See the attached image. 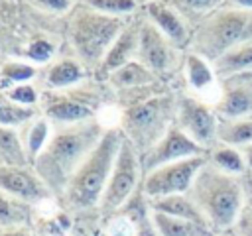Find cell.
<instances>
[{"label": "cell", "mask_w": 252, "mask_h": 236, "mask_svg": "<svg viewBox=\"0 0 252 236\" xmlns=\"http://www.w3.org/2000/svg\"><path fill=\"white\" fill-rule=\"evenodd\" d=\"M104 134L102 124L96 118L57 128L43 151L32 163L35 173L51 191L53 199H59L87 155L96 148Z\"/></svg>", "instance_id": "obj_1"}, {"label": "cell", "mask_w": 252, "mask_h": 236, "mask_svg": "<svg viewBox=\"0 0 252 236\" xmlns=\"http://www.w3.org/2000/svg\"><path fill=\"white\" fill-rule=\"evenodd\" d=\"M122 142H124V134L120 128L104 130L96 148L79 165V169L67 183L63 195L59 197V203L63 208L71 212L98 210L100 199L104 195L106 183L114 169V161Z\"/></svg>", "instance_id": "obj_2"}, {"label": "cell", "mask_w": 252, "mask_h": 236, "mask_svg": "<svg viewBox=\"0 0 252 236\" xmlns=\"http://www.w3.org/2000/svg\"><path fill=\"white\" fill-rule=\"evenodd\" d=\"M248 177V175H246ZM246 177H234L219 171L209 161L197 173L189 197L203 212L213 234L234 226L246 205Z\"/></svg>", "instance_id": "obj_3"}, {"label": "cell", "mask_w": 252, "mask_h": 236, "mask_svg": "<svg viewBox=\"0 0 252 236\" xmlns=\"http://www.w3.org/2000/svg\"><path fill=\"white\" fill-rule=\"evenodd\" d=\"M252 41V10L222 6L205 20H201L191 33L187 51L201 55L215 63L226 51Z\"/></svg>", "instance_id": "obj_4"}, {"label": "cell", "mask_w": 252, "mask_h": 236, "mask_svg": "<svg viewBox=\"0 0 252 236\" xmlns=\"http://www.w3.org/2000/svg\"><path fill=\"white\" fill-rule=\"evenodd\" d=\"M175 114L177 94L159 92L128 104L120 114L118 128L142 157L175 124Z\"/></svg>", "instance_id": "obj_5"}, {"label": "cell", "mask_w": 252, "mask_h": 236, "mask_svg": "<svg viewBox=\"0 0 252 236\" xmlns=\"http://www.w3.org/2000/svg\"><path fill=\"white\" fill-rule=\"evenodd\" d=\"M122 30V18L106 16L87 6L75 12L69 26V41L85 67L98 69Z\"/></svg>", "instance_id": "obj_6"}, {"label": "cell", "mask_w": 252, "mask_h": 236, "mask_svg": "<svg viewBox=\"0 0 252 236\" xmlns=\"http://www.w3.org/2000/svg\"><path fill=\"white\" fill-rule=\"evenodd\" d=\"M144 169H142V157L138 149L124 138L120 151L114 161V169L110 173V179L106 183L104 195L98 205L100 214H116L128 199L142 187Z\"/></svg>", "instance_id": "obj_7"}, {"label": "cell", "mask_w": 252, "mask_h": 236, "mask_svg": "<svg viewBox=\"0 0 252 236\" xmlns=\"http://www.w3.org/2000/svg\"><path fill=\"white\" fill-rule=\"evenodd\" d=\"M175 126L181 128L205 151L219 142V114L215 112V106L193 96L191 92L177 94Z\"/></svg>", "instance_id": "obj_8"}, {"label": "cell", "mask_w": 252, "mask_h": 236, "mask_svg": "<svg viewBox=\"0 0 252 236\" xmlns=\"http://www.w3.org/2000/svg\"><path fill=\"white\" fill-rule=\"evenodd\" d=\"M207 163V155H195L181 161L159 165L148 173H144L142 179V191L148 199H159L167 195H181L189 193L197 173Z\"/></svg>", "instance_id": "obj_9"}, {"label": "cell", "mask_w": 252, "mask_h": 236, "mask_svg": "<svg viewBox=\"0 0 252 236\" xmlns=\"http://www.w3.org/2000/svg\"><path fill=\"white\" fill-rule=\"evenodd\" d=\"M183 55L152 22H140V39H138V61L144 63L158 79L171 75L179 65H183Z\"/></svg>", "instance_id": "obj_10"}, {"label": "cell", "mask_w": 252, "mask_h": 236, "mask_svg": "<svg viewBox=\"0 0 252 236\" xmlns=\"http://www.w3.org/2000/svg\"><path fill=\"white\" fill-rule=\"evenodd\" d=\"M195 155H207V151L199 144H195L181 128H177L173 124L167 130V134L148 153L142 155V169H144V173H148L159 165L181 161V159L195 157Z\"/></svg>", "instance_id": "obj_11"}, {"label": "cell", "mask_w": 252, "mask_h": 236, "mask_svg": "<svg viewBox=\"0 0 252 236\" xmlns=\"http://www.w3.org/2000/svg\"><path fill=\"white\" fill-rule=\"evenodd\" d=\"M0 189L30 205H37L47 199H53L51 191L47 189V185L41 181V177L35 173L32 165L18 167V165L0 163Z\"/></svg>", "instance_id": "obj_12"}, {"label": "cell", "mask_w": 252, "mask_h": 236, "mask_svg": "<svg viewBox=\"0 0 252 236\" xmlns=\"http://www.w3.org/2000/svg\"><path fill=\"white\" fill-rule=\"evenodd\" d=\"M215 112L219 118H252V73L220 81Z\"/></svg>", "instance_id": "obj_13"}, {"label": "cell", "mask_w": 252, "mask_h": 236, "mask_svg": "<svg viewBox=\"0 0 252 236\" xmlns=\"http://www.w3.org/2000/svg\"><path fill=\"white\" fill-rule=\"evenodd\" d=\"M144 14L146 20L152 22L175 47H179L181 51L189 49L193 28L167 0L144 2Z\"/></svg>", "instance_id": "obj_14"}, {"label": "cell", "mask_w": 252, "mask_h": 236, "mask_svg": "<svg viewBox=\"0 0 252 236\" xmlns=\"http://www.w3.org/2000/svg\"><path fill=\"white\" fill-rule=\"evenodd\" d=\"M181 69H183V77L189 92L215 106L220 92V79L217 77L213 63L193 51H185Z\"/></svg>", "instance_id": "obj_15"}, {"label": "cell", "mask_w": 252, "mask_h": 236, "mask_svg": "<svg viewBox=\"0 0 252 236\" xmlns=\"http://www.w3.org/2000/svg\"><path fill=\"white\" fill-rule=\"evenodd\" d=\"M43 112L51 122H57L61 126L79 124L94 118L93 100L79 94H61V92L45 94Z\"/></svg>", "instance_id": "obj_16"}, {"label": "cell", "mask_w": 252, "mask_h": 236, "mask_svg": "<svg viewBox=\"0 0 252 236\" xmlns=\"http://www.w3.org/2000/svg\"><path fill=\"white\" fill-rule=\"evenodd\" d=\"M138 39H140V22L126 26L112 43V47L108 49V53L104 55L98 71L102 75H110L122 65L138 59Z\"/></svg>", "instance_id": "obj_17"}, {"label": "cell", "mask_w": 252, "mask_h": 236, "mask_svg": "<svg viewBox=\"0 0 252 236\" xmlns=\"http://www.w3.org/2000/svg\"><path fill=\"white\" fill-rule=\"evenodd\" d=\"M150 205L158 212H165V214H171V216H177V218H185V220H191V222H197V224H203V226L209 228L203 212L199 210V206L195 205V201L187 193L167 195V197H159V199H150Z\"/></svg>", "instance_id": "obj_18"}, {"label": "cell", "mask_w": 252, "mask_h": 236, "mask_svg": "<svg viewBox=\"0 0 252 236\" xmlns=\"http://www.w3.org/2000/svg\"><path fill=\"white\" fill-rule=\"evenodd\" d=\"M207 161L213 167H217L219 171L228 173V175H234V177H246V175H250L248 173V167H246V161H244L242 149H236V148L226 146V144H220V142H217L207 151Z\"/></svg>", "instance_id": "obj_19"}, {"label": "cell", "mask_w": 252, "mask_h": 236, "mask_svg": "<svg viewBox=\"0 0 252 236\" xmlns=\"http://www.w3.org/2000/svg\"><path fill=\"white\" fill-rule=\"evenodd\" d=\"M108 83L116 88H146L158 83V77L138 59L122 65L114 73L108 75Z\"/></svg>", "instance_id": "obj_20"}, {"label": "cell", "mask_w": 252, "mask_h": 236, "mask_svg": "<svg viewBox=\"0 0 252 236\" xmlns=\"http://www.w3.org/2000/svg\"><path fill=\"white\" fill-rule=\"evenodd\" d=\"M213 69L220 81L234 77V75L252 73V41L238 45V47L226 51L224 55H220L213 63Z\"/></svg>", "instance_id": "obj_21"}, {"label": "cell", "mask_w": 252, "mask_h": 236, "mask_svg": "<svg viewBox=\"0 0 252 236\" xmlns=\"http://www.w3.org/2000/svg\"><path fill=\"white\" fill-rule=\"evenodd\" d=\"M152 216H154V226H156L158 236H215L203 224L177 218L165 212H158L154 208H152Z\"/></svg>", "instance_id": "obj_22"}, {"label": "cell", "mask_w": 252, "mask_h": 236, "mask_svg": "<svg viewBox=\"0 0 252 236\" xmlns=\"http://www.w3.org/2000/svg\"><path fill=\"white\" fill-rule=\"evenodd\" d=\"M33 214V205L20 201L0 189V230L30 226Z\"/></svg>", "instance_id": "obj_23"}, {"label": "cell", "mask_w": 252, "mask_h": 236, "mask_svg": "<svg viewBox=\"0 0 252 236\" xmlns=\"http://www.w3.org/2000/svg\"><path fill=\"white\" fill-rule=\"evenodd\" d=\"M219 142L244 149L252 144V118H219Z\"/></svg>", "instance_id": "obj_24"}, {"label": "cell", "mask_w": 252, "mask_h": 236, "mask_svg": "<svg viewBox=\"0 0 252 236\" xmlns=\"http://www.w3.org/2000/svg\"><path fill=\"white\" fill-rule=\"evenodd\" d=\"M49 138H51L49 118H47V116H35V118L30 122L28 130H26V134H24V138H22L30 165H32V163L37 159V155L43 151V148L47 146Z\"/></svg>", "instance_id": "obj_25"}, {"label": "cell", "mask_w": 252, "mask_h": 236, "mask_svg": "<svg viewBox=\"0 0 252 236\" xmlns=\"http://www.w3.org/2000/svg\"><path fill=\"white\" fill-rule=\"evenodd\" d=\"M0 163L2 165H18V167L30 165L22 136L18 134L16 128L0 126Z\"/></svg>", "instance_id": "obj_26"}, {"label": "cell", "mask_w": 252, "mask_h": 236, "mask_svg": "<svg viewBox=\"0 0 252 236\" xmlns=\"http://www.w3.org/2000/svg\"><path fill=\"white\" fill-rule=\"evenodd\" d=\"M83 67L85 65L79 63V61H75V59H61V61H57L49 69L45 81H47L49 87L63 90V88L73 87L79 81H83V77H85V69Z\"/></svg>", "instance_id": "obj_27"}, {"label": "cell", "mask_w": 252, "mask_h": 236, "mask_svg": "<svg viewBox=\"0 0 252 236\" xmlns=\"http://www.w3.org/2000/svg\"><path fill=\"white\" fill-rule=\"evenodd\" d=\"M189 24L195 28L201 20L217 12L219 8L226 6V0H167Z\"/></svg>", "instance_id": "obj_28"}, {"label": "cell", "mask_w": 252, "mask_h": 236, "mask_svg": "<svg viewBox=\"0 0 252 236\" xmlns=\"http://www.w3.org/2000/svg\"><path fill=\"white\" fill-rule=\"evenodd\" d=\"M33 118H35V108L16 104L0 90V126L20 128L24 124H30Z\"/></svg>", "instance_id": "obj_29"}, {"label": "cell", "mask_w": 252, "mask_h": 236, "mask_svg": "<svg viewBox=\"0 0 252 236\" xmlns=\"http://www.w3.org/2000/svg\"><path fill=\"white\" fill-rule=\"evenodd\" d=\"M35 67L22 61H8L0 69V90H8L16 85L28 83L35 77Z\"/></svg>", "instance_id": "obj_30"}, {"label": "cell", "mask_w": 252, "mask_h": 236, "mask_svg": "<svg viewBox=\"0 0 252 236\" xmlns=\"http://www.w3.org/2000/svg\"><path fill=\"white\" fill-rule=\"evenodd\" d=\"M85 4L106 16H126L136 10V0H85Z\"/></svg>", "instance_id": "obj_31"}, {"label": "cell", "mask_w": 252, "mask_h": 236, "mask_svg": "<svg viewBox=\"0 0 252 236\" xmlns=\"http://www.w3.org/2000/svg\"><path fill=\"white\" fill-rule=\"evenodd\" d=\"M55 53V43L43 37H37L33 41H30V45L26 47L24 55L26 59H30L32 63H47Z\"/></svg>", "instance_id": "obj_32"}, {"label": "cell", "mask_w": 252, "mask_h": 236, "mask_svg": "<svg viewBox=\"0 0 252 236\" xmlns=\"http://www.w3.org/2000/svg\"><path fill=\"white\" fill-rule=\"evenodd\" d=\"M10 100H14L16 104H22V106H28V108H33V104L39 100V94L35 90L33 85L30 83H22V85H16L8 90H2Z\"/></svg>", "instance_id": "obj_33"}, {"label": "cell", "mask_w": 252, "mask_h": 236, "mask_svg": "<svg viewBox=\"0 0 252 236\" xmlns=\"http://www.w3.org/2000/svg\"><path fill=\"white\" fill-rule=\"evenodd\" d=\"M28 2L33 4L35 8H41L45 12H55V14L67 12L75 4V0H28Z\"/></svg>", "instance_id": "obj_34"}, {"label": "cell", "mask_w": 252, "mask_h": 236, "mask_svg": "<svg viewBox=\"0 0 252 236\" xmlns=\"http://www.w3.org/2000/svg\"><path fill=\"white\" fill-rule=\"evenodd\" d=\"M228 232H232L234 236H252V212L248 208H244Z\"/></svg>", "instance_id": "obj_35"}, {"label": "cell", "mask_w": 252, "mask_h": 236, "mask_svg": "<svg viewBox=\"0 0 252 236\" xmlns=\"http://www.w3.org/2000/svg\"><path fill=\"white\" fill-rule=\"evenodd\" d=\"M0 236H33V232L30 226H18V228L0 230Z\"/></svg>", "instance_id": "obj_36"}, {"label": "cell", "mask_w": 252, "mask_h": 236, "mask_svg": "<svg viewBox=\"0 0 252 236\" xmlns=\"http://www.w3.org/2000/svg\"><path fill=\"white\" fill-rule=\"evenodd\" d=\"M244 208H248L252 212V175L246 177V205Z\"/></svg>", "instance_id": "obj_37"}, {"label": "cell", "mask_w": 252, "mask_h": 236, "mask_svg": "<svg viewBox=\"0 0 252 236\" xmlns=\"http://www.w3.org/2000/svg\"><path fill=\"white\" fill-rule=\"evenodd\" d=\"M242 153H244V161H246L248 173H252V144H250V146H246V148L242 149Z\"/></svg>", "instance_id": "obj_38"}, {"label": "cell", "mask_w": 252, "mask_h": 236, "mask_svg": "<svg viewBox=\"0 0 252 236\" xmlns=\"http://www.w3.org/2000/svg\"><path fill=\"white\" fill-rule=\"evenodd\" d=\"M226 4L236 6V8H244V10H252V0H226Z\"/></svg>", "instance_id": "obj_39"}, {"label": "cell", "mask_w": 252, "mask_h": 236, "mask_svg": "<svg viewBox=\"0 0 252 236\" xmlns=\"http://www.w3.org/2000/svg\"><path fill=\"white\" fill-rule=\"evenodd\" d=\"M215 236H234V234H232V232H228V230H226V232H220V234H215Z\"/></svg>", "instance_id": "obj_40"}, {"label": "cell", "mask_w": 252, "mask_h": 236, "mask_svg": "<svg viewBox=\"0 0 252 236\" xmlns=\"http://www.w3.org/2000/svg\"><path fill=\"white\" fill-rule=\"evenodd\" d=\"M146 2H150V0H146Z\"/></svg>", "instance_id": "obj_41"}, {"label": "cell", "mask_w": 252, "mask_h": 236, "mask_svg": "<svg viewBox=\"0 0 252 236\" xmlns=\"http://www.w3.org/2000/svg\"><path fill=\"white\" fill-rule=\"evenodd\" d=\"M250 175H252V173H250Z\"/></svg>", "instance_id": "obj_42"}]
</instances>
